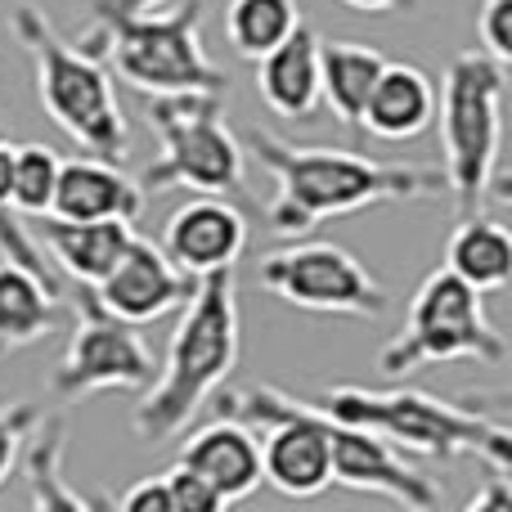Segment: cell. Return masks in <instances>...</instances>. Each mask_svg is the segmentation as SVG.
<instances>
[{
    "mask_svg": "<svg viewBox=\"0 0 512 512\" xmlns=\"http://www.w3.org/2000/svg\"><path fill=\"white\" fill-rule=\"evenodd\" d=\"M135 239V221L108 216V221H63V216H41L36 225V243L50 252V265L59 270V279L95 288L108 270L117 265V256L126 252V243Z\"/></svg>",
    "mask_w": 512,
    "mask_h": 512,
    "instance_id": "16",
    "label": "cell"
},
{
    "mask_svg": "<svg viewBox=\"0 0 512 512\" xmlns=\"http://www.w3.org/2000/svg\"><path fill=\"white\" fill-rule=\"evenodd\" d=\"M9 180H14V144L0 135V207H14L9 203Z\"/></svg>",
    "mask_w": 512,
    "mask_h": 512,
    "instance_id": "30",
    "label": "cell"
},
{
    "mask_svg": "<svg viewBox=\"0 0 512 512\" xmlns=\"http://www.w3.org/2000/svg\"><path fill=\"white\" fill-rule=\"evenodd\" d=\"M194 283L198 279H189L158 243L135 234L126 243V252L117 256L113 270L95 283V297H99V306L113 310L126 324H153V319L171 315L176 306H185Z\"/></svg>",
    "mask_w": 512,
    "mask_h": 512,
    "instance_id": "12",
    "label": "cell"
},
{
    "mask_svg": "<svg viewBox=\"0 0 512 512\" xmlns=\"http://www.w3.org/2000/svg\"><path fill=\"white\" fill-rule=\"evenodd\" d=\"M9 27H14L18 45L27 50V59L36 68V99H41L45 117L95 158L126 162L131 126H126L122 104H117L113 72L90 50L63 41L32 0H18L14 14H9Z\"/></svg>",
    "mask_w": 512,
    "mask_h": 512,
    "instance_id": "5",
    "label": "cell"
},
{
    "mask_svg": "<svg viewBox=\"0 0 512 512\" xmlns=\"http://www.w3.org/2000/svg\"><path fill=\"white\" fill-rule=\"evenodd\" d=\"M63 297H68L63 283H50L27 265L0 256V351L41 342L59 319Z\"/></svg>",
    "mask_w": 512,
    "mask_h": 512,
    "instance_id": "19",
    "label": "cell"
},
{
    "mask_svg": "<svg viewBox=\"0 0 512 512\" xmlns=\"http://www.w3.org/2000/svg\"><path fill=\"white\" fill-rule=\"evenodd\" d=\"M477 50H486L495 63H512V0H481L477 9Z\"/></svg>",
    "mask_w": 512,
    "mask_h": 512,
    "instance_id": "26",
    "label": "cell"
},
{
    "mask_svg": "<svg viewBox=\"0 0 512 512\" xmlns=\"http://www.w3.org/2000/svg\"><path fill=\"white\" fill-rule=\"evenodd\" d=\"M450 360H477L499 369L508 360V337L486 319L481 292L441 265V270H432L418 283L405 328L382 346L378 373L405 378V373L423 369V364H450Z\"/></svg>",
    "mask_w": 512,
    "mask_h": 512,
    "instance_id": "8",
    "label": "cell"
},
{
    "mask_svg": "<svg viewBox=\"0 0 512 512\" xmlns=\"http://www.w3.org/2000/svg\"><path fill=\"white\" fill-rule=\"evenodd\" d=\"M95 5H108V9H162L167 0H95Z\"/></svg>",
    "mask_w": 512,
    "mask_h": 512,
    "instance_id": "32",
    "label": "cell"
},
{
    "mask_svg": "<svg viewBox=\"0 0 512 512\" xmlns=\"http://www.w3.org/2000/svg\"><path fill=\"white\" fill-rule=\"evenodd\" d=\"M59 153L50 144H14V180H9V203L18 216H45L59 180Z\"/></svg>",
    "mask_w": 512,
    "mask_h": 512,
    "instance_id": "24",
    "label": "cell"
},
{
    "mask_svg": "<svg viewBox=\"0 0 512 512\" xmlns=\"http://www.w3.org/2000/svg\"><path fill=\"white\" fill-rule=\"evenodd\" d=\"M126 512H171V490H167V477H144L117 499Z\"/></svg>",
    "mask_w": 512,
    "mask_h": 512,
    "instance_id": "28",
    "label": "cell"
},
{
    "mask_svg": "<svg viewBox=\"0 0 512 512\" xmlns=\"http://www.w3.org/2000/svg\"><path fill=\"white\" fill-rule=\"evenodd\" d=\"M436 122V81L418 63L387 59L369 90V104L360 113V131L373 140H418Z\"/></svg>",
    "mask_w": 512,
    "mask_h": 512,
    "instance_id": "18",
    "label": "cell"
},
{
    "mask_svg": "<svg viewBox=\"0 0 512 512\" xmlns=\"http://www.w3.org/2000/svg\"><path fill=\"white\" fill-rule=\"evenodd\" d=\"M504 95L508 68L486 50H463L450 59L441 81V153L445 189L463 216L481 212L490 194V176L504 149Z\"/></svg>",
    "mask_w": 512,
    "mask_h": 512,
    "instance_id": "7",
    "label": "cell"
},
{
    "mask_svg": "<svg viewBox=\"0 0 512 512\" xmlns=\"http://www.w3.org/2000/svg\"><path fill=\"white\" fill-rule=\"evenodd\" d=\"M445 270H454L463 283H472L481 297L508 288V279H512L508 225L495 221V216H481V212L463 216V221L454 225L450 243H445Z\"/></svg>",
    "mask_w": 512,
    "mask_h": 512,
    "instance_id": "21",
    "label": "cell"
},
{
    "mask_svg": "<svg viewBox=\"0 0 512 512\" xmlns=\"http://www.w3.org/2000/svg\"><path fill=\"white\" fill-rule=\"evenodd\" d=\"M140 212H144V189L126 176L122 162L95 158V153L59 162L50 216H63V221H108V216L140 221Z\"/></svg>",
    "mask_w": 512,
    "mask_h": 512,
    "instance_id": "15",
    "label": "cell"
},
{
    "mask_svg": "<svg viewBox=\"0 0 512 512\" xmlns=\"http://www.w3.org/2000/svg\"><path fill=\"white\" fill-rule=\"evenodd\" d=\"M239 346V283H234V270H212L185 297V315L171 333L167 360L144 387V400L135 405V432L149 445H162L176 432H185L189 418L203 409V400L234 373Z\"/></svg>",
    "mask_w": 512,
    "mask_h": 512,
    "instance_id": "2",
    "label": "cell"
},
{
    "mask_svg": "<svg viewBox=\"0 0 512 512\" xmlns=\"http://www.w3.org/2000/svg\"><path fill=\"white\" fill-rule=\"evenodd\" d=\"M36 418H41V414H36L32 405H23V400L0 405V486L9 481L14 463L23 459V445H27V436H32Z\"/></svg>",
    "mask_w": 512,
    "mask_h": 512,
    "instance_id": "25",
    "label": "cell"
},
{
    "mask_svg": "<svg viewBox=\"0 0 512 512\" xmlns=\"http://www.w3.org/2000/svg\"><path fill=\"white\" fill-rule=\"evenodd\" d=\"M72 310L77 328L68 337L59 369L50 378L54 400H81L95 391H144L158 373L153 351L144 346L140 324H126L113 310L99 306L95 288L72 283Z\"/></svg>",
    "mask_w": 512,
    "mask_h": 512,
    "instance_id": "10",
    "label": "cell"
},
{
    "mask_svg": "<svg viewBox=\"0 0 512 512\" xmlns=\"http://www.w3.org/2000/svg\"><path fill=\"white\" fill-rule=\"evenodd\" d=\"M256 95L288 122H310L319 113V36L306 18L256 59Z\"/></svg>",
    "mask_w": 512,
    "mask_h": 512,
    "instance_id": "17",
    "label": "cell"
},
{
    "mask_svg": "<svg viewBox=\"0 0 512 512\" xmlns=\"http://www.w3.org/2000/svg\"><path fill=\"white\" fill-rule=\"evenodd\" d=\"M468 512H512V481L504 472H490L486 486L468 499Z\"/></svg>",
    "mask_w": 512,
    "mask_h": 512,
    "instance_id": "29",
    "label": "cell"
},
{
    "mask_svg": "<svg viewBox=\"0 0 512 512\" xmlns=\"http://www.w3.org/2000/svg\"><path fill=\"white\" fill-rule=\"evenodd\" d=\"M32 445H23L27 450V490H32V508H68V512H86L95 508L86 495H77V490L63 481V418L50 414V418H36L32 436H27Z\"/></svg>",
    "mask_w": 512,
    "mask_h": 512,
    "instance_id": "22",
    "label": "cell"
},
{
    "mask_svg": "<svg viewBox=\"0 0 512 512\" xmlns=\"http://www.w3.org/2000/svg\"><path fill=\"white\" fill-rule=\"evenodd\" d=\"M162 252L189 274L203 279L212 270H234L248 252V216L234 207V198L221 194H194L167 216L162 230Z\"/></svg>",
    "mask_w": 512,
    "mask_h": 512,
    "instance_id": "13",
    "label": "cell"
},
{
    "mask_svg": "<svg viewBox=\"0 0 512 512\" xmlns=\"http://www.w3.org/2000/svg\"><path fill=\"white\" fill-rule=\"evenodd\" d=\"M248 153L274 176V198L265 203V225L283 239H301L319 221L355 216L382 203H427L445 194V171L423 162H373L351 149L292 144L283 135L248 126Z\"/></svg>",
    "mask_w": 512,
    "mask_h": 512,
    "instance_id": "1",
    "label": "cell"
},
{
    "mask_svg": "<svg viewBox=\"0 0 512 512\" xmlns=\"http://www.w3.org/2000/svg\"><path fill=\"white\" fill-rule=\"evenodd\" d=\"M310 409L337 418V423H355L378 432L387 445L400 454H423V459H459L472 454L481 468L512 477V427L499 414L486 409H468L454 400L427 396L414 387H391V391H369V387H328L319 396H301Z\"/></svg>",
    "mask_w": 512,
    "mask_h": 512,
    "instance_id": "3",
    "label": "cell"
},
{
    "mask_svg": "<svg viewBox=\"0 0 512 512\" xmlns=\"http://www.w3.org/2000/svg\"><path fill=\"white\" fill-rule=\"evenodd\" d=\"M176 463L194 468L198 477L221 495L225 508L248 499L252 490L261 486V441H256V427H248L234 414H221L207 427L189 432Z\"/></svg>",
    "mask_w": 512,
    "mask_h": 512,
    "instance_id": "14",
    "label": "cell"
},
{
    "mask_svg": "<svg viewBox=\"0 0 512 512\" xmlns=\"http://www.w3.org/2000/svg\"><path fill=\"white\" fill-rule=\"evenodd\" d=\"M162 477H167V490H171V512H216V508H225L221 495H216L194 468H185V463H176V468L162 472Z\"/></svg>",
    "mask_w": 512,
    "mask_h": 512,
    "instance_id": "27",
    "label": "cell"
},
{
    "mask_svg": "<svg viewBox=\"0 0 512 512\" xmlns=\"http://www.w3.org/2000/svg\"><path fill=\"white\" fill-rule=\"evenodd\" d=\"M256 279L283 306L315 310V315L378 319L391 306L387 288L364 270L360 256L324 239H306V243H288V248L265 252Z\"/></svg>",
    "mask_w": 512,
    "mask_h": 512,
    "instance_id": "9",
    "label": "cell"
},
{
    "mask_svg": "<svg viewBox=\"0 0 512 512\" xmlns=\"http://www.w3.org/2000/svg\"><path fill=\"white\" fill-rule=\"evenodd\" d=\"M328 432V463H333V486L360 490V495H382L409 512H432L441 504V490L423 468L405 463L396 445H387L378 432L355 423H337L324 414Z\"/></svg>",
    "mask_w": 512,
    "mask_h": 512,
    "instance_id": "11",
    "label": "cell"
},
{
    "mask_svg": "<svg viewBox=\"0 0 512 512\" xmlns=\"http://www.w3.org/2000/svg\"><path fill=\"white\" fill-rule=\"evenodd\" d=\"M382 63L387 54L364 41H319V108H328L346 131H360V113Z\"/></svg>",
    "mask_w": 512,
    "mask_h": 512,
    "instance_id": "20",
    "label": "cell"
},
{
    "mask_svg": "<svg viewBox=\"0 0 512 512\" xmlns=\"http://www.w3.org/2000/svg\"><path fill=\"white\" fill-rule=\"evenodd\" d=\"M77 45L140 95H230V77L203 45V0H185L171 14L95 5V27Z\"/></svg>",
    "mask_w": 512,
    "mask_h": 512,
    "instance_id": "4",
    "label": "cell"
},
{
    "mask_svg": "<svg viewBox=\"0 0 512 512\" xmlns=\"http://www.w3.org/2000/svg\"><path fill=\"white\" fill-rule=\"evenodd\" d=\"M301 23L297 0H230L225 9V36L239 59H261Z\"/></svg>",
    "mask_w": 512,
    "mask_h": 512,
    "instance_id": "23",
    "label": "cell"
},
{
    "mask_svg": "<svg viewBox=\"0 0 512 512\" xmlns=\"http://www.w3.org/2000/svg\"><path fill=\"white\" fill-rule=\"evenodd\" d=\"M225 99L212 90L144 95V117L158 131V158L140 171L144 194L194 189V194L248 198V149L225 126Z\"/></svg>",
    "mask_w": 512,
    "mask_h": 512,
    "instance_id": "6",
    "label": "cell"
},
{
    "mask_svg": "<svg viewBox=\"0 0 512 512\" xmlns=\"http://www.w3.org/2000/svg\"><path fill=\"white\" fill-rule=\"evenodd\" d=\"M342 5L355 9V14H391V9L414 5V0H342Z\"/></svg>",
    "mask_w": 512,
    "mask_h": 512,
    "instance_id": "31",
    "label": "cell"
}]
</instances>
